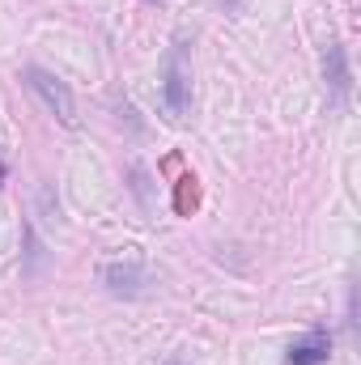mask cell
Instances as JSON below:
<instances>
[{"instance_id": "6da1fadb", "label": "cell", "mask_w": 361, "mask_h": 365, "mask_svg": "<svg viewBox=\"0 0 361 365\" xmlns=\"http://www.w3.org/2000/svg\"><path fill=\"white\" fill-rule=\"evenodd\" d=\"M162 106L171 119H187L191 110V64H187V43H175L162 64Z\"/></svg>"}, {"instance_id": "7a4b0ae2", "label": "cell", "mask_w": 361, "mask_h": 365, "mask_svg": "<svg viewBox=\"0 0 361 365\" xmlns=\"http://www.w3.org/2000/svg\"><path fill=\"white\" fill-rule=\"evenodd\" d=\"M21 81L30 86V93H34L64 128L77 123V98H73V90H68L56 73H47V68H39V64H26V68H21Z\"/></svg>"}, {"instance_id": "3957f363", "label": "cell", "mask_w": 361, "mask_h": 365, "mask_svg": "<svg viewBox=\"0 0 361 365\" xmlns=\"http://www.w3.org/2000/svg\"><path fill=\"white\" fill-rule=\"evenodd\" d=\"M323 93L336 110H345L349 98H353V68H349V51H345L340 38H332L323 47Z\"/></svg>"}, {"instance_id": "277c9868", "label": "cell", "mask_w": 361, "mask_h": 365, "mask_svg": "<svg viewBox=\"0 0 361 365\" xmlns=\"http://www.w3.org/2000/svg\"><path fill=\"white\" fill-rule=\"evenodd\" d=\"M102 284L115 297H141L149 284V272L141 259H111V264H102Z\"/></svg>"}, {"instance_id": "5b68a950", "label": "cell", "mask_w": 361, "mask_h": 365, "mask_svg": "<svg viewBox=\"0 0 361 365\" xmlns=\"http://www.w3.org/2000/svg\"><path fill=\"white\" fill-rule=\"evenodd\" d=\"M327 357H332V331L327 327H310L302 340L289 344L285 365H327Z\"/></svg>"}, {"instance_id": "8992f818", "label": "cell", "mask_w": 361, "mask_h": 365, "mask_svg": "<svg viewBox=\"0 0 361 365\" xmlns=\"http://www.w3.org/2000/svg\"><path fill=\"white\" fill-rule=\"evenodd\" d=\"M217 9H225V13H238V9H243V0H217Z\"/></svg>"}, {"instance_id": "52a82bcc", "label": "cell", "mask_w": 361, "mask_h": 365, "mask_svg": "<svg viewBox=\"0 0 361 365\" xmlns=\"http://www.w3.org/2000/svg\"><path fill=\"white\" fill-rule=\"evenodd\" d=\"M9 179V162H4V158H0V182Z\"/></svg>"}, {"instance_id": "ba28073f", "label": "cell", "mask_w": 361, "mask_h": 365, "mask_svg": "<svg viewBox=\"0 0 361 365\" xmlns=\"http://www.w3.org/2000/svg\"><path fill=\"white\" fill-rule=\"evenodd\" d=\"M166 365H191V361H187V357H171Z\"/></svg>"}, {"instance_id": "9c48e42d", "label": "cell", "mask_w": 361, "mask_h": 365, "mask_svg": "<svg viewBox=\"0 0 361 365\" xmlns=\"http://www.w3.org/2000/svg\"><path fill=\"white\" fill-rule=\"evenodd\" d=\"M145 4H162V0H145Z\"/></svg>"}]
</instances>
